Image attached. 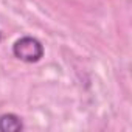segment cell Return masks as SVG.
Returning a JSON list of instances; mask_svg holds the SVG:
<instances>
[{
    "label": "cell",
    "mask_w": 132,
    "mask_h": 132,
    "mask_svg": "<svg viewBox=\"0 0 132 132\" xmlns=\"http://www.w3.org/2000/svg\"><path fill=\"white\" fill-rule=\"evenodd\" d=\"M13 53L23 62H37L44 56V47L36 37L25 36L16 40V44L13 45Z\"/></svg>",
    "instance_id": "6da1fadb"
},
{
    "label": "cell",
    "mask_w": 132,
    "mask_h": 132,
    "mask_svg": "<svg viewBox=\"0 0 132 132\" xmlns=\"http://www.w3.org/2000/svg\"><path fill=\"white\" fill-rule=\"evenodd\" d=\"M0 40H2V34H0Z\"/></svg>",
    "instance_id": "3957f363"
},
{
    "label": "cell",
    "mask_w": 132,
    "mask_h": 132,
    "mask_svg": "<svg viewBox=\"0 0 132 132\" xmlns=\"http://www.w3.org/2000/svg\"><path fill=\"white\" fill-rule=\"evenodd\" d=\"M22 127V120L14 113H5L0 117V132H19Z\"/></svg>",
    "instance_id": "7a4b0ae2"
}]
</instances>
